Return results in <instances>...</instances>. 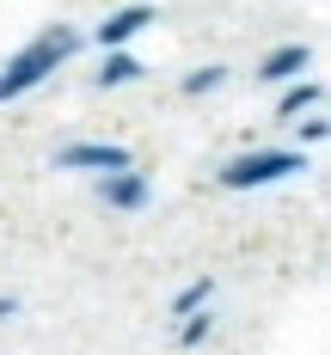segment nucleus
<instances>
[{
    "label": "nucleus",
    "mask_w": 331,
    "mask_h": 355,
    "mask_svg": "<svg viewBox=\"0 0 331 355\" xmlns=\"http://www.w3.org/2000/svg\"><path fill=\"white\" fill-rule=\"evenodd\" d=\"M74 49H80V37H74L68 25H49L43 37H31V43H25V49L0 68V105H6V98H25L31 86H43V80L62 68Z\"/></svg>",
    "instance_id": "f257e3e1"
},
{
    "label": "nucleus",
    "mask_w": 331,
    "mask_h": 355,
    "mask_svg": "<svg viewBox=\"0 0 331 355\" xmlns=\"http://www.w3.org/2000/svg\"><path fill=\"white\" fill-rule=\"evenodd\" d=\"M294 172H307L300 153H239L221 166V190H264V184H282Z\"/></svg>",
    "instance_id": "f03ea898"
},
{
    "label": "nucleus",
    "mask_w": 331,
    "mask_h": 355,
    "mask_svg": "<svg viewBox=\"0 0 331 355\" xmlns=\"http://www.w3.org/2000/svg\"><path fill=\"white\" fill-rule=\"evenodd\" d=\"M56 166H68V172H123L129 166V147H117V141H74V147H62V159Z\"/></svg>",
    "instance_id": "7ed1b4c3"
},
{
    "label": "nucleus",
    "mask_w": 331,
    "mask_h": 355,
    "mask_svg": "<svg viewBox=\"0 0 331 355\" xmlns=\"http://www.w3.org/2000/svg\"><path fill=\"white\" fill-rule=\"evenodd\" d=\"M99 196H105L110 209H142L147 202V178L129 172V166H123V172H105L99 178Z\"/></svg>",
    "instance_id": "20e7f679"
},
{
    "label": "nucleus",
    "mask_w": 331,
    "mask_h": 355,
    "mask_svg": "<svg viewBox=\"0 0 331 355\" xmlns=\"http://www.w3.org/2000/svg\"><path fill=\"white\" fill-rule=\"evenodd\" d=\"M142 25H153V6H123V12H110L105 25H99V43H105V49H123Z\"/></svg>",
    "instance_id": "39448f33"
},
{
    "label": "nucleus",
    "mask_w": 331,
    "mask_h": 355,
    "mask_svg": "<svg viewBox=\"0 0 331 355\" xmlns=\"http://www.w3.org/2000/svg\"><path fill=\"white\" fill-rule=\"evenodd\" d=\"M307 62H313V55H307V43H282L276 55H264V68H257V73H264V80H294Z\"/></svg>",
    "instance_id": "423d86ee"
},
{
    "label": "nucleus",
    "mask_w": 331,
    "mask_h": 355,
    "mask_svg": "<svg viewBox=\"0 0 331 355\" xmlns=\"http://www.w3.org/2000/svg\"><path fill=\"white\" fill-rule=\"evenodd\" d=\"M135 73H142V62H135V55L110 49V55H105V68H99V86H129Z\"/></svg>",
    "instance_id": "0eeeda50"
},
{
    "label": "nucleus",
    "mask_w": 331,
    "mask_h": 355,
    "mask_svg": "<svg viewBox=\"0 0 331 355\" xmlns=\"http://www.w3.org/2000/svg\"><path fill=\"white\" fill-rule=\"evenodd\" d=\"M209 294H215V282H209V276H203V282H190V288H178L172 319H184V313H203V306H209Z\"/></svg>",
    "instance_id": "6e6552de"
},
{
    "label": "nucleus",
    "mask_w": 331,
    "mask_h": 355,
    "mask_svg": "<svg viewBox=\"0 0 331 355\" xmlns=\"http://www.w3.org/2000/svg\"><path fill=\"white\" fill-rule=\"evenodd\" d=\"M319 105V86L307 80V86H294V92H282V105H276V116H300V110Z\"/></svg>",
    "instance_id": "1a4fd4ad"
},
{
    "label": "nucleus",
    "mask_w": 331,
    "mask_h": 355,
    "mask_svg": "<svg viewBox=\"0 0 331 355\" xmlns=\"http://www.w3.org/2000/svg\"><path fill=\"white\" fill-rule=\"evenodd\" d=\"M209 331H215V324H209V313H203V319H196V313H184V324H178V349H196Z\"/></svg>",
    "instance_id": "9d476101"
},
{
    "label": "nucleus",
    "mask_w": 331,
    "mask_h": 355,
    "mask_svg": "<svg viewBox=\"0 0 331 355\" xmlns=\"http://www.w3.org/2000/svg\"><path fill=\"white\" fill-rule=\"evenodd\" d=\"M221 80H227V73H221V68H196V73H190V80H184V92H190V98H203V92H215Z\"/></svg>",
    "instance_id": "9b49d317"
},
{
    "label": "nucleus",
    "mask_w": 331,
    "mask_h": 355,
    "mask_svg": "<svg viewBox=\"0 0 331 355\" xmlns=\"http://www.w3.org/2000/svg\"><path fill=\"white\" fill-rule=\"evenodd\" d=\"M12 313H19V300H12V294H6V300H0V324L12 319Z\"/></svg>",
    "instance_id": "f8f14e48"
}]
</instances>
